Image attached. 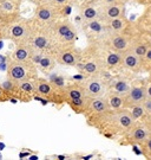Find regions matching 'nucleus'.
Here are the masks:
<instances>
[{
  "label": "nucleus",
  "mask_w": 151,
  "mask_h": 160,
  "mask_svg": "<svg viewBox=\"0 0 151 160\" xmlns=\"http://www.w3.org/2000/svg\"><path fill=\"white\" fill-rule=\"evenodd\" d=\"M32 22H33V28L28 43L31 44L34 52L54 55L58 46L50 29V25L40 24L34 19H32Z\"/></svg>",
  "instance_id": "1"
},
{
  "label": "nucleus",
  "mask_w": 151,
  "mask_h": 160,
  "mask_svg": "<svg viewBox=\"0 0 151 160\" xmlns=\"http://www.w3.org/2000/svg\"><path fill=\"white\" fill-rule=\"evenodd\" d=\"M50 29L56 39L58 49L62 46L74 45V43L78 39V32L76 26L67 18H59L53 24H51Z\"/></svg>",
  "instance_id": "2"
},
{
  "label": "nucleus",
  "mask_w": 151,
  "mask_h": 160,
  "mask_svg": "<svg viewBox=\"0 0 151 160\" xmlns=\"http://www.w3.org/2000/svg\"><path fill=\"white\" fill-rule=\"evenodd\" d=\"M33 81L37 97L43 98L46 102H66L65 95H64V87L57 86L54 82L43 78V77H38V76Z\"/></svg>",
  "instance_id": "3"
},
{
  "label": "nucleus",
  "mask_w": 151,
  "mask_h": 160,
  "mask_svg": "<svg viewBox=\"0 0 151 160\" xmlns=\"http://www.w3.org/2000/svg\"><path fill=\"white\" fill-rule=\"evenodd\" d=\"M74 68L78 69L79 72L85 75L86 77L101 75L105 70L98 49L86 50V51L82 50V57Z\"/></svg>",
  "instance_id": "4"
},
{
  "label": "nucleus",
  "mask_w": 151,
  "mask_h": 160,
  "mask_svg": "<svg viewBox=\"0 0 151 160\" xmlns=\"http://www.w3.org/2000/svg\"><path fill=\"white\" fill-rule=\"evenodd\" d=\"M32 28H33L32 20L19 18L14 23H12L1 33V36L12 40L14 43V45L21 44V43H28L30 38H31V33H32Z\"/></svg>",
  "instance_id": "5"
},
{
  "label": "nucleus",
  "mask_w": 151,
  "mask_h": 160,
  "mask_svg": "<svg viewBox=\"0 0 151 160\" xmlns=\"http://www.w3.org/2000/svg\"><path fill=\"white\" fill-rule=\"evenodd\" d=\"M37 65L32 61L20 62L12 59L7 67V80L16 83L25 80H34L37 77Z\"/></svg>",
  "instance_id": "6"
},
{
  "label": "nucleus",
  "mask_w": 151,
  "mask_h": 160,
  "mask_svg": "<svg viewBox=\"0 0 151 160\" xmlns=\"http://www.w3.org/2000/svg\"><path fill=\"white\" fill-rule=\"evenodd\" d=\"M59 18H62L60 8L51 5L49 2H40L35 5L33 19L35 22L45 25H51Z\"/></svg>",
  "instance_id": "7"
},
{
  "label": "nucleus",
  "mask_w": 151,
  "mask_h": 160,
  "mask_svg": "<svg viewBox=\"0 0 151 160\" xmlns=\"http://www.w3.org/2000/svg\"><path fill=\"white\" fill-rule=\"evenodd\" d=\"M151 129L146 123H139L137 122L134 126H132L128 132L122 134V141L120 145L123 146H130V145H138L145 140L146 138L150 135Z\"/></svg>",
  "instance_id": "8"
},
{
  "label": "nucleus",
  "mask_w": 151,
  "mask_h": 160,
  "mask_svg": "<svg viewBox=\"0 0 151 160\" xmlns=\"http://www.w3.org/2000/svg\"><path fill=\"white\" fill-rule=\"evenodd\" d=\"M132 39H134V37L129 36L125 31V32H120V33H107L101 42L104 43V46L123 53L130 49Z\"/></svg>",
  "instance_id": "9"
},
{
  "label": "nucleus",
  "mask_w": 151,
  "mask_h": 160,
  "mask_svg": "<svg viewBox=\"0 0 151 160\" xmlns=\"http://www.w3.org/2000/svg\"><path fill=\"white\" fill-rule=\"evenodd\" d=\"M82 57V50L74 45H67L59 48L54 53L56 62L64 67H76Z\"/></svg>",
  "instance_id": "10"
},
{
  "label": "nucleus",
  "mask_w": 151,
  "mask_h": 160,
  "mask_svg": "<svg viewBox=\"0 0 151 160\" xmlns=\"http://www.w3.org/2000/svg\"><path fill=\"white\" fill-rule=\"evenodd\" d=\"M85 89V94L87 97H99L105 96L107 92V83L106 81L101 77V75L89 76L85 81L82 82Z\"/></svg>",
  "instance_id": "11"
},
{
  "label": "nucleus",
  "mask_w": 151,
  "mask_h": 160,
  "mask_svg": "<svg viewBox=\"0 0 151 160\" xmlns=\"http://www.w3.org/2000/svg\"><path fill=\"white\" fill-rule=\"evenodd\" d=\"M124 98V107L126 109L134 107L136 104H140L146 98L145 92V83L142 84H131L129 92L123 96Z\"/></svg>",
  "instance_id": "12"
},
{
  "label": "nucleus",
  "mask_w": 151,
  "mask_h": 160,
  "mask_svg": "<svg viewBox=\"0 0 151 160\" xmlns=\"http://www.w3.org/2000/svg\"><path fill=\"white\" fill-rule=\"evenodd\" d=\"M101 62L105 70H117L122 68V53L112 50L110 48L103 46L99 49Z\"/></svg>",
  "instance_id": "13"
},
{
  "label": "nucleus",
  "mask_w": 151,
  "mask_h": 160,
  "mask_svg": "<svg viewBox=\"0 0 151 160\" xmlns=\"http://www.w3.org/2000/svg\"><path fill=\"white\" fill-rule=\"evenodd\" d=\"M126 4L124 2H112V4H101V20L104 23L115 18L125 17Z\"/></svg>",
  "instance_id": "14"
},
{
  "label": "nucleus",
  "mask_w": 151,
  "mask_h": 160,
  "mask_svg": "<svg viewBox=\"0 0 151 160\" xmlns=\"http://www.w3.org/2000/svg\"><path fill=\"white\" fill-rule=\"evenodd\" d=\"M79 18L84 23H89L101 18V2H80Z\"/></svg>",
  "instance_id": "15"
},
{
  "label": "nucleus",
  "mask_w": 151,
  "mask_h": 160,
  "mask_svg": "<svg viewBox=\"0 0 151 160\" xmlns=\"http://www.w3.org/2000/svg\"><path fill=\"white\" fill-rule=\"evenodd\" d=\"M32 62L37 65V69L40 70L43 74H49L51 72L54 67H56V58L54 55L52 53H39V52H34Z\"/></svg>",
  "instance_id": "16"
},
{
  "label": "nucleus",
  "mask_w": 151,
  "mask_h": 160,
  "mask_svg": "<svg viewBox=\"0 0 151 160\" xmlns=\"http://www.w3.org/2000/svg\"><path fill=\"white\" fill-rule=\"evenodd\" d=\"M122 68L126 69L134 74H139L140 71L144 70L142 58L138 57L130 49L122 53Z\"/></svg>",
  "instance_id": "17"
},
{
  "label": "nucleus",
  "mask_w": 151,
  "mask_h": 160,
  "mask_svg": "<svg viewBox=\"0 0 151 160\" xmlns=\"http://www.w3.org/2000/svg\"><path fill=\"white\" fill-rule=\"evenodd\" d=\"M107 83V92H116L120 96H124L126 92H129L130 87H131V82L125 77H115L110 80Z\"/></svg>",
  "instance_id": "18"
},
{
  "label": "nucleus",
  "mask_w": 151,
  "mask_h": 160,
  "mask_svg": "<svg viewBox=\"0 0 151 160\" xmlns=\"http://www.w3.org/2000/svg\"><path fill=\"white\" fill-rule=\"evenodd\" d=\"M34 50L30 43H21V44H16L14 50L12 52V59L14 61H20V62H27L32 61Z\"/></svg>",
  "instance_id": "19"
},
{
  "label": "nucleus",
  "mask_w": 151,
  "mask_h": 160,
  "mask_svg": "<svg viewBox=\"0 0 151 160\" xmlns=\"http://www.w3.org/2000/svg\"><path fill=\"white\" fill-rule=\"evenodd\" d=\"M83 28L89 31L90 36H95V37H97L98 39L101 40L104 39V37L109 33L106 30V26H105V23L101 19H96V20H92V22H89V23H84Z\"/></svg>",
  "instance_id": "20"
},
{
  "label": "nucleus",
  "mask_w": 151,
  "mask_h": 160,
  "mask_svg": "<svg viewBox=\"0 0 151 160\" xmlns=\"http://www.w3.org/2000/svg\"><path fill=\"white\" fill-rule=\"evenodd\" d=\"M64 95H65V100H72V98H80V97H85V89L83 87L82 82H74L71 84L64 86Z\"/></svg>",
  "instance_id": "21"
},
{
  "label": "nucleus",
  "mask_w": 151,
  "mask_h": 160,
  "mask_svg": "<svg viewBox=\"0 0 151 160\" xmlns=\"http://www.w3.org/2000/svg\"><path fill=\"white\" fill-rule=\"evenodd\" d=\"M105 26H106L109 33H120V32L128 31L129 23H128L125 17H119L105 22Z\"/></svg>",
  "instance_id": "22"
},
{
  "label": "nucleus",
  "mask_w": 151,
  "mask_h": 160,
  "mask_svg": "<svg viewBox=\"0 0 151 160\" xmlns=\"http://www.w3.org/2000/svg\"><path fill=\"white\" fill-rule=\"evenodd\" d=\"M18 88L22 95V101L28 102L35 96V86L33 80H25L18 82Z\"/></svg>",
  "instance_id": "23"
},
{
  "label": "nucleus",
  "mask_w": 151,
  "mask_h": 160,
  "mask_svg": "<svg viewBox=\"0 0 151 160\" xmlns=\"http://www.w3.org/2000/svg\"><path fill=\"white\" fill-rule=\"evenodd\" d=\"M150 48L149 45V43L146 42L145 37L143 36H139V37H137V38H134L132 39V43H131V46H130V50L136 53L138 57L143 58V56L145 55L146 50Z\"/></svg>",
  "instance_id": "24"
},
{
  "label": "nucleus",
  "mask_w": 151,
  "mask_h": 160,
  "mask_svg": "<svg viewBox=\"0 0 151 160\" xmlns=\"http://www.w3.org/2000/svg\"><path fill=\"white\" fill-rule=\"evenodd\" d=\"M105 97L107 100V103L110 106V109L111 110H120V109H124V98L123 96L118 95L116 92H107L105 94Z\"/></svg>",
  "instance_id": "25"
},
{
  "label": "nucleus",
  "mask_w": 151,
  "mask_h": 160,
  "mask_svg": "<svg viewBox=\"0 0 151 160\" xmlns=\"http://www.w3.org/2000/svg\"><path fill=\"white\" fill-rule=\"evenodd\" d=\"M90 97H80V98H72V100H67L66 103L71 107V108L78 113V114H84L87 108V103H89Z\"/></svg>",
  "instance_id": "26"
},
{
  "label": "nucleus",
  "mask_w": 151,
  "mask_h": 160,
  "mask_svg": "<svg viewBox=\"0 0 151 160\" xmlns=\"http://www.w3.org/2000/svg\"><path fill=\"white\" fill-rule=\"evenodd\" d=\"M129 109H130L129 110L130 114L132 115V118L137 122H139L140 120H144L145 119V112H144V108H143L142 103L140 104H136V106H134V107H131Z\"/></svg>",
  "instance_id": "27"
},
{
  "label": "nucleus",
  "mask_w": 151,
  "mask_h": 160,
  "mask_svg": "<svg viewBox=\"0 0 151 160\" xmlns=\"http://www.w3.org/2000/svg\"><path fill=\"white\" fill-rule=\"evenodd\" d=\"M139 146L142 149V154L144 155L146 159H151V133Z\"/></svg>",
  "instance_id": "28"
},
{
  "label": "nucleus",
  "mask_w": 151,
  "mask_h": 160,
  "mask_svg": "<svg viewBox=\"0 0 151 160\" xmlns=\"http://www.w3.org/2000/svg\"><path fill=\"white\" fill-rule=\"evenodd\" d=\"M73 1H74V0H40L38 4H40V2H49V4H51V5L56 6V7H58V8L62 10L64 6L72 5ZM60 13H62V12H60Z\"/></svg>",
  "instance_id": "29"
},
{
  "label": "nucleus",
  "mask_w": 151,
  "mask_h": 160,
  "mask_svg": "<svg viewBox=\"0 0 151 160\" xmlns=\"http://www.w3.org/2000/svg\"><path fill=\"white\" fill-rule=\"evenodd\" d=\"M142 106L145 112V119H151V97H146L142 102Z\"/></svg>",
  "instance_id": "30"
},
{
  "label": "nucleus",
  "mask_w": 151,
  "mask_h": 160,
  "mask_svg": "<svg viewBox=\"0 0 151 160\" xmlns=\"http://www.w3.org/2000/svg\"><path fill=\"white\" fill-rule=\"evenodd\" d=\"M142 61H143V69H144V70H145V69L148 70V68L151 67V46L146 50L145 55L143 56Z\"/></svg>",
  "instance_id": "31"
},
{
  "label": "nucleus",
  "mask_w": 151,
  "mask_h": 160,
  "mask_svg": "<svg viewBox=\"0 0 151 160\" xmlns=\"http://www.w3.org/2000/svg\"><path fill=\"white\" fill-rule=\"evenodd\" d=\"M10 100V96L7 95V92H5V89L0 84V102H6Z\"/></svg>",
  "instance_id": "32"
},
{
  "label": "nucleus",
  "mask_w": 151,
  "mask_h": 160,
  "mask_svg": "<svg viewBox=\"0 0 151 160\" xmlns=\"http://www.w3.org/2000/svg\"><path fill=\"white\" fill-rule=\"evenodd\" d=\"M129 0H99V2L103 4V5H105V4H112V2H124V4H126Z\"/></svg>",
  "instance_id": "33"
},
{
  "label": "nucleus",
  "mask_w": 151,
  "mask_h": 160,
  "mask_svg": "<svg viewBox=\"0 0 151 160\" xmlns=\"http://www.w3.org/2000/svg\"><path fill=\"white\" fill-rule=\"evenodd\" d=\"M145 92L146 97H151V81H148V83H145Z\"/></svg>",
  "instance_id": "34"
},
{
  "label": "nucleus",
  "mask_w": 151,
  "mask_h": 160,
  "mask_svg": "<svg viewBox=\"0 0 151 160\" xmlns=\"http://www.w3.org/2000/svg\"><path fill=\"white\" fill-rule=\"evenodd\" d=\"M137 4L143 6H151V0H134Z\"/></svg>",
  "instance_id": "35"
},
{
  "label": "nucleus",
  "mask_w": 151,
  "mask_h": 160,
  "mask_svg": "<svg viewBox=\"0 0 151 160\" xmlns=\"http://www.w3.org/2000/svg\"><path fill=\"white\" fill-rule=\"evenodd\" d=\"M144 37H145L146 42L149 43V45L151 46V32H144Z\"/></svg>",
  "instance_id": "36"
},
{
  "label": "nucleus",
  "mask_w": 151,
  "mask_h": 160,
  "mask_svg": "<svg viewBox=\"0 0 151 160\" xmlns=\"http://www.w3.org/2000/svg\"><path fill=\"white\" fill-rule=\"evenodd\" d=\"M80 2H97L99 0H79Z\"/></svg>",
  "instance_id": "37"
},
{
  "label": "nucleus",
  "mask_w": 151,
  "mask_h": 160,
  "mask_svg": "<svg viewBox=\"0 0 151 160\" xmlns=\"http://www.w3.org/2000/svg\"><path fill=\"white\" fill-rule=\"evenodd\" d=\"M148 74H149V81H151V67L148 68Z\"/></svg>",
  "instance_id": "38"
},
{
  "label": "nucleus",
  "mask_w": 151,
  "mask_h": 160,
  "mask_svg": "<svg viewBox=\"0 0 151 160\" xmlns=\"http://www.w3.org/2000/svg\"><path fill=\"white\" fill-rule=\"evenodd\" d=\"M28 1H31V2H33V4H35V5H37L40 0H28Z\"/></svg>",
  "instance_id": "39"
},
{
  "label": "nucleus",
  "mask_w": 151,
  "mask_h": 160,
  "mask_svg": "<svg viewBox=\"0 0 151 160\" xmlns=\"http://www.w3.org/2000/svg\"><path fill=\"white\" fill-rule=\"evenodd\" d=\"M18 1H20V2H22V1H24V0H18Z\"/></svg>",
  "instance_id": "40"
}]
</instances>
